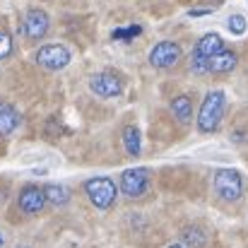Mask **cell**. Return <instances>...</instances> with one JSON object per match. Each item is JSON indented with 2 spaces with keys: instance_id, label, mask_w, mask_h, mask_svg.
<instances>
[{
  "instance_id": "obj_1",
  "label": "cell",
  "mask_w": 248,
  "mask_h": 248,
  "mask_svg": "<svg viewBox=\"0 0 248 248\" xmlns=\"http://www.w3.org/2000/svg\"><path fill=\"white\" fill-rule=\"evenodd\" d=\"M224 111H227V94L222 89H212L207 92V96L202 99L200 104V111H198V130L200 133H215L224 118Z\"/></svg>"
},
{
  "instance_id": "obj_2",
  "label": "cell",
  "mask_w": 248,
  "mask_h": 248,
  "mask_svg": "<svg viewBox=\"0 0 248 248\" xmlns=\"http://www.w3.org/2000/svg\"><path fill=\"white\" fill-rule=\"evenodd\" d=\"M212 188L219 200L236 202L244 195V178L236 169H217L212 176Z\"/></svg>"
},
{
  "instance_id": "obj_3",
  "label": "cell",
  "mask_w": 248,
  "mask_h": 248,
  "mask_svg": "<svg viewBox=\"0 0 248 248\" xmlns=\"http://www.w3.org/2000/svg\"><path fill=\"white\" fill-rule=\"evenodd\" d=\"M84 193H87V198H89V202H92L94 207L108 210V207H113V202H116L118 188H116V183H113L111 178L96 176V178H89V181L84 183Z\"/></svg>"
},
{
  "instance_id": "obj_4",
  "label": "cell",
  "mask_w": 248,
  "mask_h": 248,
  "mask_svg": "<svg viewBox=\"0 0 248 248\" xmlns=\"http://www.w3.org/2000/svg\"><path fill=\"white\" fill-rule=\"evenodd\" d=\"M121 193L125 198H142L150 190V169L138 166V169H128L121 173Z\"/></svg>"
},
{
  "instance_id": "obj_5",
  "label": "cell",
  "mask_w": 248,
  "mask_h": 248,
  "mask_svg": "<svg viewBox=\"0 0 248 248\" xmlns=\"http://www.w3.org/2000/svg\"><path fill=\"white\" fill-rule=\"evenodd\" d=\"M70 48L63 44H48L36 51V63L46 70H63L70 63Z\"/></svg>"
},
{
  "instance_id": "obj_6",
  "label": "cell",
  "mask_w": 248,
  "mask_h": 248,
  "mask_svg": "<svg viewBox=\"0 0 248 248\" xmlns=\"http://www.w3.org/2000/svg\"><path fill=\"white\" fill-rule=\"evenodd\" d=\"M89 89H92V94H96L101 99H113L123 92V80L118 75L104 70V73H96L89 78Z\"/></svg>"
},
{
  "instance_id": "obj_7",
  "label": "cell",
  "mask_w": 248,
  "mask_h": 248,
  "mask_svg": "<svg viewBox=\"0 0 248 248\" xmlns=\"http://www.w3.org/2000/svg\"><path fill=\"white\" fill-rule=\"evenodd\" d=\"M48 27H51V19H48V15L44 10H39V7L27 10L24 22H22V31H24L27 39H31V41L44 39L48 34Z\"/></svg>"
},
{
  "instance_id": "obj_8",
  "label": "cell",
  "mask_w": 248,
  "mask_h": 248,
  "mask_svg": "<svg viewBox=\"0 0 248 248\" xmlns=\"http://www.w3.org/2000/svg\"><path fill=\"white\" fill-rule=\"evenodd\" d=\"M181 61V46L176 41H159L152 51H150V65L152 68H173L176 63Z\"/></svg>"
},
{
  "instance_id": "obj_9",
  "label": "cell",
  "mask_w": 248,
  "mask_h": 248,
  "mask_svg": "<svg viewBox=\"0 0 248 248\" xmlns=\"http://www.w3.org/2000/svg\"><path fill=\"white\" fill-rule=\"evenodd\" d=\"M46 193H44V188H39V186H24L22 188V193H19V198H17V205H19V210L24 212V215H36V212H41L44 207H46Z\"/></svg>"
},
{
  "instance_id": "obj_10",
  "label": "cell",
  "mask_w": 248,
  "mask_h": 248,
  "mask_svg": "<svg viewBox=\"0 0 248 248\" xmlns=\"http://www.w3.org/2000/svg\"><path fill=\"white\" fill-rule=\"evenodd\" d=\"M236 63H239V56L234 53V51H219L217 56H212L210 58V73H215V75H227V73H232L234 68H236Z\"/></svg>"
},
{
  "instance_id": "obj_11",
  "label": "cell",
  "mask_w": 248,
  "mask_h": 248,
  "mask_svg": "<svg viewBox=\"0 0 248 248\" xmlns=\"http://www.w3.org/2000/svg\"><path fill=\"white\" fill-rule=\"evenodd\" d=\"M19 125V113L12 104L7 101H0V138H7L17 130Z\"/></svg>"
},
{
  "instance_id": "obj_12",
  "label": "cell",
  "mask_w": 248,
  "mask_h": 248,
  "mask_svg": "<svg viewBox=\"0 0 248 248\" xmlns=\"http://www.w3.org/2000/svg\"><path fill=\"white\" fill-rule=\"evenodd\" d=\"M219 51H224V41H222V36L219 34H205L200 41H198V46H195V51L193 53H198V56H202V58H212V56H217Z\"/></svg>"
},
{
  "instance_id": "obj_13",
  "label": "cell",
  "mask_w": 248,
  "mask_h": 248,
  "mask_svg": "<svg viewBox=\"0 0 248 248\" xmlns=\"http://www.w3.org/2000/svg\"><path fill=\"white\" fill-rule=\"evenodd\" d=\"M171 113H173V118L178 121V123H190V118H193V101H190V96H186V94H181V96H173V101H171Z\"/></svg>"
},
{
  "instance_id": "obj_14",
  "label": "cell",
  "mask_w": 248,
  "mask_h": 248,
  "mask_svg": "<svg viewBox=\"0 0 248 248\" xmlns=\"http://www.w3.org/2000/svg\"><path fill=\"white\" fill-rule=\"evenodd\" d=\"M44 193H46V200L53 205V207H65L70 202V190L61 183H48L44 186Z\"/></svg>"
},
{
  "instance_id": "obj_15",
  "label": "cell",
  "mask_w": 248,
  "mask_h": 248,
  "mask_svg": "<svg viewBox=\"0 0 248 248\" xmlns=\"http://www.w3.org/2000/svg\"><path fill=\"white\" fill-rule=\"evenodd\" d=\"M123 147L130 157H138L142 150V140H140V130L135 125H125L123 128Z\"/></svg>"
},
{
  "instance_id": "obj_16",
  "label": "cell",
  "mask_w": 248,
  "mask_h": 248,
  "mask_svg": "<svg viewBox=\"0 0 248 248\" xmlns=\"http://www.w3.org/2000/svg\"><path fill=\"white\" fill-rule=\"evenodd\" d=\"M181 241L188 244V246L205 248V244H207V234H205L200 227H188V229L181 232Z\"/></svg>"
},
{
  "instance_id": "obj_17",
  "label": "cell",
  "mask_w": 248,
  "mask_h": 248,
  "mask_svg": "<svg viewBox=\"0 0 248 248\" xmlns=\"http://www.w3.org/2000/svg\"><path fill=\"white\" fill-rule=\"evenodd\" d=\"M229 31H232V34H244V31H246V19H244V15L229 17Z\"/></svg>"
},
{
  "instance_id": "obj_18",
  "label": "cell",
  "mask_w": 248,
  "mask_h": 248,
  "mask_svg": "<svg viewBox=\"0 0 248 248\" xmlns=\"http://www.w3.org/2000/svg\"><path fill=\"white\" fill-rule=\"evenodd\" d=\"M10 53H12V39H10V34L0 31V61L7 58Z\"/></svg>"
},
{
  "instance_id": "obj_19",
  "label": "cell",
  "mask_w": 248,
  "mask_h": 248,
  "mask_svg": "<svg viewBox=\"0 0 248 248\" xmlns=\"http://www.w3.org/2000/svg\"><path fill=\"white\" fill-rule=\"evenodd\" d=\"M135 34H140V27H130V29H118V31H113V39H130V36H135Z\"/></svg>"
},
{
  "instance_id": "obj_20",
  "label": "cell",
  "mask_w": 248,
  "mask_h": 248,
  "mask_svg": "<svg viewBox=\"0 0 248 248\" xmlns=\"http://www.w3.org/2000/svg\"><path fill=\"white\" fill-rule=\"evenodd\" d=\"M169 248H186V246H181V244H171Z\"/></svg>"
},
{
  "instance_id": "obj_21",
  "label": "cell",
  "mask_w": 248,
  "mask_h": 248,
  "mask_svg": "<svg viewBox=\"0 0 248 248\" xmlns=\"http://www.w3.org/2000/svg\"><path fill=\"white\" fill-rule=\"evenodd\" d=\"M0 241H2V239H0Z\"/></svg>"
}]
</instances>
